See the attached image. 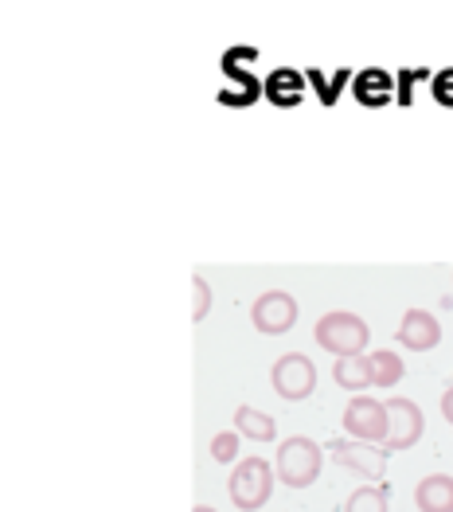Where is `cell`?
I'll return each mask as SVG.
<instances>
[{
	"mask_svg": "<svg viewBox=\"0 0 453 512\" xmlns=\"http://www.w3.org/2000/svg\"><path fill=\"white\" fill-rule=\"evenodd\" d=\"M368 321L348 313V309H336V313H325L317 325H313V341L321 344L332 356H364L368 348Z\"/></svg>",
	"mask_w": 453,
	"mask_h": 512,
	"instance_id": "6da1fadb",
	"label": "cell"
},
{
	"mask_svg": "<svg viewBox=\"0 0 453 512\" xmlns=\"http://www.w3.org/2000/svg\"><path fill=\"white\" fill-rule=\"evenodd\" d=\"M274 473L286 481L289 489H309L317 477H321V446L305 434H293L278 446V458H274Z\"/></svg>",
	"mask_w": 453,
	"mask_h": 512,
	"instance_id": "7a4b0ae2",
	"label": "cell"
},
{
	"mask_svg": "<svg viewBox=\"0 0 453 512\" xmlns=\"http://www.w3.org/2000/svg\"><path fill=\"white\" fill-rule=\"evenodd\" d=\"M227 493H231L235 509L243 512L262 509L270 501V493H274V470H270V462L266 458H243L235 466V473H231V481H227Z\"/></svg>",
	"mask_w": 453,
	"mask_h": 512,
	"instance_id": "3957f363",
	"label": "cell"
},
{
	"mask_svg": "<svg viewBox=\"0 0 453 512\" xmlns=\"http://www.w3.org/2000/svg\"><path fill=\"white\" fill-rule=\"evenodd\" d=\"M344 430L356 438V442H371V446H387V403L368 399V395H356L348 407H344Z\"/></svg>",
	"mask_w": 453,
	"mask_h": 512,
	"instance_id": "277c9868",
	"label": "cell"
},
{
	"mask_svg": "<svg viewBox=\"0 0 453 512\" xmlns=\"http://www.w3.org/2000/svg\"><path fill=\"white\" fill-rule=\"evenodd\" d=\"M270 384H274V391H278L282 399H289V403L309 399L313 387H317V368H313V360H309L305 352H286V356H278V364H274V372H270Z\"/></svg>",
	"mask_w": 453,
	"mask_h": 512,
	"instance_id": "5b68a950",
	"label": "cell"
},
{
	"mask_svg": "<svg viewBox=\"0 0 453 512\" xmlns=\"http://www.w3.org/2000/svg\"><path fill=\"white\" fill-rule=\"evenodd\" d=\"M250 321H254L258 333L282 337V333L293 329V321H297V301L286 290H266L262 298L250 305Z\"/></svg>",
	"mask_w": 453,
	"mask_h": 512,
	"instance_id": "8992f818",
	"label": "cell"
},
{
	"mask_svg": "<svg viewBox=\"0 0 453 512\" xmlns=\"http://www.w3.org/2000/svg\"><path fill=\"white\" fill-rule=\"evenodd\" d=\"M387 450H411L414 442L422 438V427H426V419H422V407L411 403V399H387Z\"/></svg>",
	"mask_w": 453,
	"mask_h": 512,
	"instance_id": "52a82bcc",
	"label": "cell"
},
{
	"mask_svg": "<svg viewBox=\"0 0 453 512\" xmlns=\"http://www.w3.org/2000/svg\"><path fill=\"white\" fill-rule=\"evenodd\" d=\"M332 458L344 466V470L360 473V477H383L387 470V446H371V442H332Z\"/></svg>",
	"mask_w": 453,
	"mask_h": 512,
	"instance_id": "ba28073f",
	"label": "cell"
},
{
	"mask_svg": "<svg viewBox=\"0 0 453 512\" xmlns=\"http://www.w3.org/2000/svg\"><path fill=\"white\" fill-rule=\"evenodd\" d=\"M442 341V325L430 309H407L399 321V344L411 352H430L434 344Z\"/></svg>",
	"mask_w": 453,
	"mask_h": 512,
	"instance_id": "9c48e42d",
	"label": "cell"
},
{
	"mask_svg": "<svg viewBox=\"0 0 453 512\" xmlns=\"http://www.w3.org/2000/svg\"><path fill=\"white\" fill-rule=\"evenodd\" d=\"M418 512H453V477L450 473H430L414 489Z\"/></svg>",
	"mask_w": 453,
	"mask_h": 512,
	"instance_id": "30bf717a",
	"label": "cell"
},
{
	"mask_svg": "<svg viewBox=\"0 0 453 512\" xmlns=\"http://www.w3.org/2000/svg\"><path fill=\"white\" fill-rule=\"evenodd\" d=\"M332 380L344 391H364L371 387V356H344L332 364Z\"/></svg>",
	"mask_w": 453,
	"mask_h": 512,
	"instance_id": "8fae6325",
	"label": "cell"
},
{
	"mask_svg": "<svg viewBox=\"0 0 453 512\" xmlns=\"http://www.w3.org/2000/svg\"><path fill=\"white\" fill-rule=\"evenodd\" d=\"M235 427H239V434L254 438V442H274V438H278L274 419H270L266 411H254V407H239V411H235Z\"/></svg>",
	"mask_w": 453,
	"mask_h": 512,
	"instance_id": "7c38bea8",
	"label": "cell"
},
{
	"mask_svg": "<svg viewBox=\"0 0 453 512\" xmlns=\"http://www.w3.org/2000/svg\"><path fill=\"white\" fill-rule=\"evenodd\" d=\"M399 380H403V360H399V352H391V348L371 352V384L395 387Z\"/></svg>",
	"mask_w": 453,
	"mask_h": 512,
	"instance_id": "4fadbf2b",
	"label": "cell"
},
{
	"mask_svg": "<svg viewBox=\"0 0 453 512\" xmlns=\"http://www.w3.org/2000/svg\"><path fill=\"white\" fill-rule=\"evenodd\" d=\"M344 512H387V489H379V485L356 489V493L344 501Z\"/></svg>",
	"mask_w": 453,
	"mask_h": 512,
	"instance_id": "5bb4252c",
	"label": "cell"
},
{
	"mask_svg": "<svg viewBox=\"0 0 453 512\" xmlns=\"http://www.w3.org/2000/svg\"><path fill=\"white\" fill-rule=\"evenodd\" d=\"M235 454H239V434L235 430H223V434L211 438V458L215 462H235Z\"/></svg>",
	"mask_w": 453,
	"mask_h": 512,
	"instance_id": "9a60e30c",
	"label": "cell"
},
{
	"mask_svg": "<svg viewBox=\"0 0 453 512\" xmlns=\"http://www.w3.org/2000/svg\"><path fill=\"white\" fill-rule=\"evenodd\" d=\"M192 290H196V309H192V317H196V321H204L207 309H211V290H207V282L200 278V274L192 278Z\"/></svg>",
	"mask_w": 453,
	"mask_h": 512,
	"instance_id": "2e32d148",
	"label": "cell"
},
{
	"mask_svg": "<svg viewBox=\"0 0 453 512\" xmlns=\"http://www.w3.org/2000/svg\"><path fill=\"white\" fill-rule=\"evenodd\" d=\"M442 415H446V423L453 427V387L446 391V395H442Z\"/></svg>",
	"mask_w": 453,
	"mask_h": 512,
	"instance_id": "e0dca14e",
	"label": "cell"
},
{
	"mask_svg": "<svg viewBox=\"0 0 453 512\" xmlns=\"http://www.w3.org/2000/svg\"><path fill=\"white\" fill-rule=\"evenodd\" d=\"M192 512H215V509H211V505H196Z\"/></svg>",
	"mask_w": 453,
	"mask_h": 512,
	"instance_id": "ac0fdd59",
	"label": "cell"
}]
</instances>
